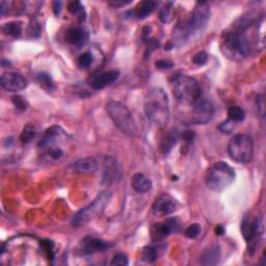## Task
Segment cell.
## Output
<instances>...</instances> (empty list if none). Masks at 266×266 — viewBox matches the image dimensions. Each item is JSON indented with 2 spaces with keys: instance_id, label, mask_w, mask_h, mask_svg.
<instances>
[{
  "instance_id": "6da1fadb",
  "label": "cell",
  "mask_w": 266,
  "mask_h": 266,
  "mask_svg": "<svg viewBox=\"0 0 266 266\" xmlns=\"http://www.w3.org/2000/svg\"><path fill=\"white\" fill-rule=\"evenodd\" d=\"M144 113L156 127L163 128L170 120V106L167 95L162 89H151L144 99Z\"/></svg>"
},
{
  "instance_id": "7a4b0ae2",
  "label": "cell",
  "mask_w": 266,
  "mask_h": 266,
  "mask_svg": "<svg viewBox=\"0 0 266 266\" xmlns=\"http://www.w3.org/2000/svg\"><path fill=\"white\" fill-rule=\"evenodd\" d=\"M248 29L233 28L223 33L221 49L223 54L229 59L241 60L251 54L252 44L246 34Z\"/></svg>"
},
{
  "instance_id": "3957f363",
  "label": "cell",
  "mask_w": 266,
  "mask_h": 266,
  "mask_svg": "<svg viewBox=\"0 0 266 266\" xmlns=\"http://www.w3.org/2000/svg\"><path fill=\"white\" fill-rule=\"evenodd\" d=\"M68 140L66 132L59 126L48 128L41 138L38 147L43 152L44 158L57 162L65 156V143Z\"/></svg>"
},
{
  "instance_id": "277c9868",
  "label": "cell",
  "mask_w": 266,
  "mask_h": 266,
  "mask_svg": "<svg viewBox=\"0 0 266 266\" xmlns=\"http://www.w3.org/2000/svg\"><path fill=\"white\" fill-rule=\"evenodd\" d=\"M171 86L175 98L180 103L191 105L201 98L200 83L186 74H176L171 80Z\"/></svg>"
},
{
  "instance_id": "5b68a950",
  "label": "cell",
  "mask_w": 266,
  "mask_h": 266,
  "mask_svg": "<svg viewBox=\"0 0 266 266\" xmlns=\"http://www.w3.org/2000/svg\"><path fill=\"white\" fill-rule=\"evenodd\" d=\"M106 112L116 127L128 137H134L137 127L128 107L119 101H111L106 105Z\"/></svg>"
},
{
  "instance_id": "8992f818",
  "label": "cell",
  "mask_w": 266,
  "mask_h": 266,
  "mask_svg": "<svg viewBox=\"0 0 266 266\" xmlns=\"http://www.w3.org/2000/svg\"><path fill=\"white\" fill-rule=\"evenodd\" d=\"M235 176V171L231 165L220 161L209 168L205 178V182L211 190L222 191L234 182Z\"/></svg>"
},
{
  "instance_id": "52a82bcc",
  "label": "cell",
  "mask_w": 266,
  "mask_h": 266,
  "mask_svg": "<svg viewBox=\"0 0 266 266\" xmlns=\"http://www.w3.org/2000/svg\"><path fill=\"white\" fill-rule=\"evenodd\" d=\"M112 199V192L111 191H103L100 195L97 197L90 205L86 206L84 208L80 209L72 220V225L75 228H79L82 226H86L88 223H90L95 217L101 214L107 204L110 203Z\"/></svg>"
},
{
  "instance_id": "ba28073f",
  "label": "cell",
  "mask_w": 266,
  "mask_h": 266,
  "mask_svg": "<svg viewBox=\"0 0 266 266\" xmlns=\"http://www.w3.org/2000/svg\"><path fill=\"white\" fill-rule=\"evenodd\" d=\"M228 153L231 158L239 163H248L253 158L254 143L248 134H236L229 142Z\"/></svg>"
},
{
  "instance_id": "9c48e42d",
  "label": "cell",
  "mask_w": 266,
  "mask_h": 266,
  "mask_svg": "<svg viewBox=\"0 0 266 266\" xmlns=\"http://www.w3.org/2000/svg\"><path fill=\"white\" fill-rule=\"evenodd\" d=\"M209 17H210V8L208 3L205 1L198 2L195 8H193L189 19L186 20L190 37L199 32L201 33L205 29V27H206L208 24Z\"/></svg>"
},
{
  "instance_id": "30bf717a",
  "label": "cell",
  "mask_w": 266,
  "mask_h": 266,
  "mask_svg": "<svg viewBox=\"0 0 266 266\" xmlns=\"http://www.w3.org/2000/svg\"><path fill=\"white\" fill-rule=\"evenodd\" d=\"M191 106L192 108H191L190 122L192 124L196 125L207 124L212 120L215 108L211 101L207 99H203L201 97L197 102L191 104Z\"/></svg>"
},
{
  "instance_id": "8fae6325",
  "label": "cell",
  "mask_w": 266,
  "mask_h": 266,
  "mask_svg": "<svg viewBox=\"0 0 266 266\" xmlns=\"http://www.w3.org/2000/svg\"><path fill=\"white\" fill-rule=\"evenodd\" d=\"M264 227L261 217H257L254 221L245 219L241 224V232L244 234L248 245L250 246V251L253 253L257 247V239L263 233Z\"/></svg>"
},
{
  "instance_id": "7c38bea8",
  "label": "cell",
  "mask_w": 266,
  "mask_h": 266,
  "mask_svg": "<svg viewBox=\"0 0 266 266\" xmlns=\"http://www.w3.org/2000/svg\"><path fill=\"white\" fill-rule=\"evenodd\" d=\"M178 208L177 201L167 193L157 197L152 206V211L156 216H167L174 213Z\"/></svg>"
},
{
  "instance_id": "4fadbf2b",
  "label": "cell",
  "mask_w": 266,
  "mask_h": 266,
  "mask_svg": "<svg viewBox=\"0 0 266 266\" xmlns=\"http://www.w3.org/2000/svg\"><path fill=\"white\" fill-rule=\"evenodd\" d=\"M180 230V223L177 219H168L164 223L154 224L151 227V238L153 241H160L173 232Z\"/></svg>"
},
{
  "instance_id": "5bb4252c",
  "label": "cell",
  "mask_w": 266,
  "mask_h": 266,
  "mask_svg": "<svg viewBox=\"0 0 266 266\" xmlns=\"http://www.w3.org/2000/svg\"><path fill=\"white\" fill-rule=\"evenodd\" d=\"M0 83L5 91L10 93L23 91L27 87V80L15 72H4L0 78Z\"/></svg>"
},
{
  "instance_id": "9a60e30c",
  "label": "cell",
  "mask_w": 266,
  "mask_h": 266,
  "mask_svg": "<svg viewBox=\"0 0 266 266\" xmlns=\"http://www.w3.org/2000/svg\"><path fill=\"white\" fill-rule=\"evenodd\" d=\"M112 247L113 245L110 243H106L104 240L89 236L82 239L79 250L83 255H92V254L95 253L104 252Z\"/></svg>"
},
{
  "instance_id": "2e32d148",
  "label": "cell",
  "mask_w": 266,
  "mask_h": 266,
  "mask_svg": "<svg viewBox=\"0 0 266 266\" xmlns=\"http://www.w3.org/2000/svg\"><path fill=\"white\" fill-rule=\"evenodd\" d=\"M122 173L121 167L118 164V161L114 157H106L104 160V172H103V183L104 184H113L118 183Z\"/></svg>"
},
{
  "instance_id": "e0dca14e",
  "label": "cell",
  "mask_w": 266,
  "mask_h": 266,
  "mask_svg": "<svg viewBox=\"0 0 266 266\" xmlns=\"http://www.w3.org/2000/svg\"><path fill=\"white\" fill-rule=\"evenodd\" d=\"M120 77V72L117 70L103 72L101 74H97L92 76L89 79L90 87L94 90H102L110 84L114 83Z\"/></svg>"
},
{
  "instance_id": "ac0fdd59",
  "label": "cell",
  "mask_w": 266,
  "mask_h": 266,
  "mask_svg": "<svg viewBox=\"0 0 266 266\" xmlns=\"http://www.w3.org/2000/svg\"><path fill=\"white\" fill-rule=\"evenodd\" d=\"M66 41L76 47H81L89 41V33L81 27H72L66 32Z\"/></svg>"
},
{
  "instance_id": "d6986e66",
  "label": "cell",
  "mask_w": 266,
  "mask_h": 266,
  "mask_svg": "<svg viewBox=\"0 0 266 266\" xmlns=\"http://www.w3.org/2000/svg\"><path fill=\"white\" fill-rule=\"evenodd\" d=\"M72 167L79 174H94L98 170V162L93 157H87L75 161L72 164Z\"/></svg>"
},
{
  "instance_id": "ffe728a7",
  "label": "cell",
  "mask_w": 266,
  "mask_h": 266,
  "mask_svg": "<svg viewBox=\"0 0 266 266\" xmlns=\"http://www.w3.org/2000/svg\"><path fill=\"white\" fill-rule=\"evenodd\" d=\"M221 259V248L219 245H213L205 249L201 255V263L203 265H215Z\"/></svg>"
},
{
  "instance_id": "44dd1931",
  "label": "cell",
  "mask_w": 266,
  "mask_h": 266,
  "mask_svg": "<svg viewBox=\"0 0 266 266\" xmlns=\"http://www.w3.org/2000/svg\"><path fill=\"white\" fill-rule=\"evenodd\" d=\"M132 187L138 193H146L152 188V182L146 175L137 173L132 178Z\"/></svg>"
},
{
  "instance_id": "7402d4cb",
  "label": "cell",
  "mask_w": 266,
  "mask_h": 266,
  "mask_svg": "<svg viewBox=\"0 0 266 266\" xmlns=\"http://www.w3.org/2000/svg\"><path fill=\"white\" fill-rule=\"evenodd\" d=\"M156 6H157V3L155 1H151V0L141 1L135 7L133 14H134V17H136L137 19H144V18H147L150 14L153 13Z\"/></svg>"
},
{
  "instance_id": "603a6c76",
  "label": "cell",
  "mask_w": 266,
  "mask_h": 266,
  "mask_svg": "<svg viewBox=\"0 0 266 266\" xmlns=\"http://www.w3.org/2000/svg\"><path fill=\"white\" fill-rule=\"evenodd\" d=\"M177 142V134L174 131L167 132L166 134L162 137L161 142H160V151L164 154L167 155L172 151L174 146Z\"/></svg>"
},
{
  "instance_id": "cb8c5ba5",
  "label": "cell",
  "mask_w": 266,
  "mask_h": 266,
  "mask_svg": "<svg viewBox=\"0 0 266 266\" xmlns=\"http://www.w3.org/2000/svg\"><path fill=\"white\" fill-rule=\"evenodd\" d=\"M246 118V113L239 106H231L228 110V119L234 123H239Z\"/></svg>"
},
{
  "instance_id": "d4e9b609",
  "label": "cell",
  "mask_w": 266,
  "mask_h": 266,
  "mask_svg": "<svg viewBox=\"0 0 266 266\" xmlns=\"http://www.w3.org/2000/svg\"><path fill=\"white\" fill-rule=\"evenodd\" d=\"M2 30L10 37H19L22 32V25L20 22H9L4 24Z\"/></svg>"
},
{
  "instance_id": "484cf974",
  "label": "cell",
  "mask_w": 266,
  "mask_h": 266,
  "mask_svg": "<svg viewBox=\"0 0 266 266\" xmlns=\"http://www.w3.org/2000/svg\"><path fill=\"white\" fill-rule=\"evenodd\" d=\"M35 136V128L33 125L31 124H27L25 127H24L22 133H21V136L20 139L23 143H28L30 142L33 137Z\"/></svg>"
},
{
  "instance_id": "4316f807",
  "label": "cell",
  "mask_w": 266,
  "mask_h": 266,
  "mask_svg": "<svg viewBox=\"0 0 266 266\" xmlns=\"http://www.w3.org/2000/svg\"><path fill=\"white\" fill-rule=\"evenodd\" d=\"M141 259L147 263H153L157 260V251L153 247H144L141 251Z\"/></svg>"
},
{
  "instance_id": "83f0119b",
  "label": "cell",
  "mask_w": 266,
  "mask_h": 266,
  "mask_svg": "<svg viewBox=\"0 0 266 266\" xmlns=\"http://www.w3.org/2000/svg\"><path fill=\"white\" fill-rule=\"evenodd\" d=\"M173 19V4L167 3L160 10V20L164 23L171 22Z\"/></svg>"
},
{
  "instance_id": "f1b7e54d",
  "label": "cell",
  "mask_w": 266,
  "mask_h": 266,
  "mask_svg": "<svg viewBox=\"0 0 266 266\" xmlns=\"http://www.w3.org/2000/svg\"><path fill=\"white\" fill-rule=\"evenodd\" d=\"M68 10L70 11L71 14H73V15L80 14V21H83L84 19H86L84 17H82V14L83 15H86V14H84L83 6L79 1H72V2H70L69 5H68Z\"/></svg>"
},
{
  "instance_id": "f546056e",
  "label": "cell",
  "mask_w": 266,
  "mask_h": 266,
  "mask_svg": "<svg viewBox=\"0 0 266 266\" xmlns=\"http://www.w3.org/2000/svg\"><path fill=\"white\" fill-rule=\"evenodd\" d=\"M93 63V55L90 52H84L78 57L77 64L81 69L89 68Z\"/></svg>"
},
{
  "instance_id": "4dcf8cb0",
  "label": "cell",
  "mask_w": 266,
  "mask_h": 266,
  "mask_svg": "<svg viewBox=\"0 0 266 266\" xmlns=\"http://www.w3.org/2000/svg\"><path fill=\"white\" fill-rule=\"evenodd\" d=\"M38 79V82L41 84V86H43L44 88L48 89V90H52L54 89V83L51 79V77L46 74V73H40L37 77Z\"/></svg>"
},
{
  "instance_id": "1f68e13d",
  "label": "cell",
  "mask_w": 266,
  "mask_h": 266,
  "mask_svg": "<svg viewBox=\"0 0 266 266\" xmlns=\"http://www.w3.org/2000/svg\"><path fill=\"white\" fill-rule=\"evenodd\" d=\"M185 236L189 239H195L201 234V226L199 224H192L185 230Z\"/></svg>"
},
{
  "instance_id": "d6a6232c",
  "label": "cell",
  "mask_w": 266,
  "mask_h": 266,
  "mask_svg": "<svg viewBox=\"0 0 266 266\" xmlns=\"http://www.w3.org/2000/svg\"><path fill=\"white\" fill-rule=\"evenodd\" d=\"M11 101H13V103H14V105H15V107L17 108V110L22 111V112L26 111V108H27L28 104H27L26 100L23 98V97H21V96H19V95L14 96L13 98H11Z\"/></svg>"
},
{
  "instance_id": "836d02e7",
  "label": "cell",
  "mask_w": 266,
  "mask_h": 266,
  "mask_svg": "<svg viewBox=\"0 0 266 266\" xmlns=\"http://www.w3.org/2000/svg\"><path fill=\"white\" fill-rule=\"evenodd\" d=\"M192 62L193 64H196L198 66H204L208 62V54L205 51H201L193 56Z\"/></svg>"
},
{
  "instance_id": "e575fe53",
  "label": "cell",
  "mask_w": 266,
  "mask_h": 266,
  "mask_svg": "<svg viewBox=\"0 0 266 266\" xmlns=\"http://www.w3.org/2000/svg\"><path fill=\"white\" fill-rule=\"evenodd\" d=\"M111 264L115 266H126L129 264V261H128L127 256L124 255V254H119V255L113 258V261L111 262Z\"/></svg>"
},
{
  "instance_id": "d590c367",
  "label": "cell",
  "mask_w": 266,
  "mask_h": 266,
  "mask_svg": "<svg viewBox=\"0 0 266 266\" xmlns=\"http://www.w3.org/2000/svg\"><path fill=\"white\" fill-rule=\"evenodd\" d=\"M219 129L224 133H231L235 129V123L232 122L231 120L228 119L226 122H223L222 124H220Z\"/></svg>"
},
{
  "instance_id": "8d00e7d4",
  "label": "cell",
  "mask_w": 266,
  "mask_h": 266,
  "mask_svg": "<svg viewBox=\"0 0 266 266\" xmlns=\"http://www.w3.org/2000/svg\"><path fill=\"white\" fill-rule=\"evenodd\" d=\"M156 67L158 69L161 70H165V69H170L173 67V63L170 62V60H166V59H160L158 62H156Z\"/></svg>"
},
{
  "instance_id": "74e56055",
  "label": "cell",
  "mask_w": 266,
  "mask_h": 266,
  "mask_svg": "<svg viewBox=\"0 0 266 266\" xmlns=\"http://www.w3.org/2000/svg\"><path fill=\"white\" fill-rule=\"evenodd\" d=\"M256 105H257V111L258 114L260 115L261 118L264 117V97L259 96L256 100Z\"/></svg>"
},
{
  "instance_id": "f35d334b",
  "label": "cell",
  "mask_w": 266,
  "mask_h": 266,
  "mask_svg": "<svg viewBox=\"0 0 266 266\" xmlns=\"http://www.w3.org/2000/svg\"><path fill=\"white\" fill-rule=\"evenodd\" d=\"M131 3V0H112V1H108V4L114 6V7H121V6H125L127 4Z\"/></svg>"
},
{
  "instance_id": "ab89813d",
  "label": "cell",
  "mask_w": 266,
  "mask_h": 266,
  "mask_svg": "<svg viewBox=\"0 0 266 266\" xmlns=\"http://www.w3.org/2000/svg\"><path fill=\"white\" fill-rule=\"evenodd\" d=\"M195 136H196L195 132H193V131H190V130L184 131V132L182 133V138H183V139H184V141H185V142H187V143L191 142V141L193 140V138H195Z\"/></svg>"
},
{
  "instance_id": "60d3db41",
  "label": "cell",
  "mask_w": 266,
  "mask_h": 266,
  "mask_svg": "<svg viewBox=\"0 0 266 266\" xmlns=\"http://www.w3.org/2000/svg\"><path fill=\"white\" fill-rule=\"evenodd\" d=\"M62 2L60 1H55L53 2V11H54V14L55 16H58L59 13H60V10H62Z\"/></svg>"
},
{
  "instance_id": "b9f144b4",
  "label": "cell",
  "mask_w": 266,
  "mask_h": 266,
  "mask_svg": "<svg viewBox=\"0 0 266 266\" xmlns=\"http://www.w3.org/2000/svg\"><path fill=\"white\" fill-rule=\"evenodd\" d=\"M225 233V229L222 226H219L215 229V234L216 235H223Z\"/></svg>"
}]
</instances>
